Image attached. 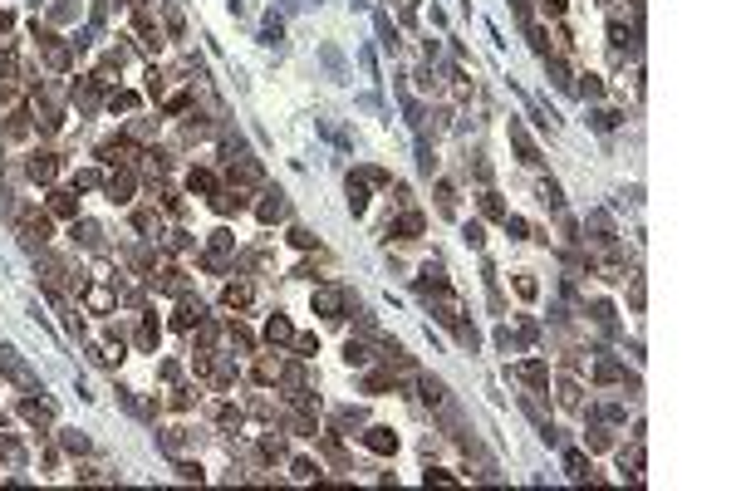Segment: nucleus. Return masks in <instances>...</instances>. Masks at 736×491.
<instances>
[{"label":"nucleus","mask_w":736,"mask_h":491,"mask_svg":"<svg viewBox=\"0 0 736 491\" xmlns=\"http://www.w3.org/2000/svg\"><path fill=\"white\" fill-rule=\"evenodd\" d=\"M580 79H584V84H580V93H584V98H599V93H604L599 74H580Z\"/></svg>","instance_id":"nucleus-39"},{"label":"nucleus","mask_w":736,"mask_h":491,"mask_svg":"<svg viewBox=\"0 0 736 491\" xmlns=\"http://www.w3.org/2000/svg\"><path fill=\"white\" fill-rule=\"evenodd\" d=\"M20 418H25L30 427H49V422H54V403H49V398H25V403H20Z\"/></svg>","instance_id":"nucleus-5"},{"label":"nucleus","mask_w":736,"mask_h":491,"mask_svg":"<svg viewBox=\"0 0 736 491\" xmlns=\"http://www.w3.org/2000/svg\"><path fill=\"white\" fill-rule=\"evenodd\" d=\"M559 403H564V408H580V384H575V378H559Z\"/></svg>","instance_id":"nucleus-32"},{"label":"nucleus","mask_w":736,"mask_h":491,"mask_svg":"<svg viewBox=\"0 0 736 491\" xmlns=\"http://www.w3.org/2000/svg\"><path fill=\"white\" fill-rule=\"evenodd\" d=\"M437 211H442V216L457 211V187H451V182H437Z\"/></svg>","instance_id":"nucleus-23"},{"label":"nucleus","mask_w":736,"mask_h":491,"mask_svg":"<svg viewBox=\"0 0 736 491\" xmlns=\"http://www.w3.org/2000/svg\"><path fill=\"white\" fill-rule=\"evenodd\" d=\"M290 344H295V349L305 354V359H309V354H319V339H314V334H295Z\"/></svg>","instance_id":"nucleus-40"},{"label":"nucleus","mask_w":736,"mask_h":491,"mask_svg":"<svg viewBox=\"0 0 736 491\" xmlns=\"http://www.w3.org/2000/svg\"><path fill=\"white\" fill-rule=\"evenodd\" d=\"M216 422L221 427H241V408L236 403H216Z\"/></svg>","instance_id":"nucleus-29"},{"label":"nucleus","mask_w":736,"mask_h":491,"mask_svg":"<svg viewBox=\"0 0 736 491\" xmlns=\"http://www.w3.org/2000/svg\"><path fill=\"white\" fill-rule=\"evenodd\" d=\"M98 157L108 162V168H118V162H123V168H133V157H138V148H133L128 138H113V143H103V148H98Z\"/></svg>","instance_id":"nucleus-4"},{"label":"nucleus","mask_w":736,"mask_h":491,"mask_svg":"<svg viewBox=\"0 0 736 491\" xmlns=\"http://www.w3.org/2000/svg\"><path fill=\"white\" fill-rule=\"evenodd\" d=\"M505 231H511V236H521V241H526V236H530V226H526V222H521V216H505Z\"/></svg>","instance_id":"nucleus-44"},{"label":"nucleus","mask_w":736,"mask_h":491,"mask_svg":"<svg viewBox=\"0 0 736 491\" xmlns=\"http://www.w3.org/2000/svg\"><path fill=\"white\" fill-rule=\"evenodd\" d=\"M314 310L324 319H339V310H344V290H339V285H319L314 290Z\"/></svg>","instance_id":"nucleus-6"},{"label":"nucleus","mask_w":736,"mask_h":491,"mask_svg":"<svg viewBox=\"0 0 736 491\" xmlns=\"http://www.w3.org/2000/svg\"><path fill=\"white\" fill-rule=\"evenodd\" d=\"M30 182H54V172H60V157L54 152H30Z\"/></svg>","instance_id":"nucleus-8"},{"label":"nucleus","mask_w":736,"mask_h":491,"mask_svg":"<svg viewBox=\"0 0 736 491\" xmlns=\"http://www.w3.org/2000/svg\"><path fill=\"white\" fill-rule=\"evenodd\" d=\"M103 192H108V202H118V206H123V202H133V172H128V168H123V172H113V177L103 182Z\"/></svg>","instance_id":"nucleus-10"},{"label":"nucleus","mask_w":736,"mask_h":491,"mask_svg":"<svg viewBox=\"0 0 736 491\" xmlns=\"http://www.w3.org/2000/svg\"><path fill=\"white\" fill-rule=\"evenodd\" d=\"M363 443H368L378 457H388V452H398V432H393V427H368Z\"/></svg>","instance_id":"nucleus-12"},{"label":"nucleus","mask_w":736,"mask_h":491,"mask_svg":"<svg viewBox=\"0 0 736 491\" xmlns=\"http://www.w3.org/2000/svg\"><path fill=\"white\" fill-rule=\"evenodd\" d=\"M418 389H422V403H432V408H442V403H447V389H442V378H432V373H427Z\"/></svg>","instance_id":"nucleus-19"},{"label":"nucleus","mask_w":736,"mask_h":491,"mask_svg":"<svg viewBox=\"0 0 736 491\" xmlns=\"http://www.w3.org/2000/svg\"><path fill=\"white\" fill-rule=\"evenodd\" d=\"M545 10H550V15H564V0H545Z\"/></svg>","instance_id":"nucleus-48"},{"label":"nucleus","mask_w":736,"mask_h":491,"mask_svg":"<svg viewBox=\"0 0 736 491\" xmlns=\"http://www.w3.org/2000/svg\"><path fill=\"white\" fill-rule=\"evenodd\" d=\"M231 246H236V236H231V231H211V251H216V256H226Z\"/></svg>","instance_id":"nucleus-38"},{"label":"nucleus","mask_w":736,"mask_h":491,"mask_svg":"<svg viewBox=\"0 0 736 491\" xmlns=\"http://www.w3.org/2000/svg\"><path fill=\"white\" fill-rule=\"evenodd\" d=\"M584 443H589V452H604V447H609L613 438H609V427H599V422H594V427L584 432Z\"/></svg>","instance_id":"nucleus-30"},{"label":"nucleus","mask_w":736,"mask_h":491,"mask_svg":"<svg viewBox=\"0 0 736 491\" xmlns=\"http://www.w3.org/2000/svg\"><path fill=\"white\" fill-rule=\"evenodd\" d=\"M157 280V290H167V295H187V270L182 265H162V276H152Z\"/></svg>","instance_id":"nucleus-11"},{"label":"nucleus","mask_w":736,"mask_h":491,"mask_svg":"<svg viewBox=\"0 0 736 491\" xmlns=\"http://www.w3.org/2000/svg\"><path fill=\"white\" fill-rule=\"evenodd\" d=\"M564 472H570L575 481H584L594 467H589V457H584V452H564Z\"/></svg>","instance_id":"nucleus-22"},{"label":"nucleus","mask_w":736,"mask_h":491,"mask_svg":"<svg viewBox=\"0 0 736 491\" xmlns=\"http://www.w3.org/2000/svg\"><path fill=\"white\" fill-rule=\"evenodd\" d=\"M0 373H6L15 389H25V393H35V389H39V378L30 373V364H25V359H20L10 344H0Z\"/></svg>","instance_id":"nucleus-2"},{"label":"nucleus","mask_w":736,"mask_h":491,"mask_svg":"<svg viewBox=\"0 0 736 491\" xmlns=\"http://www.w3.org/2000/svg\"><path fill=\"white\" fill-rule=\"evenodd\" d=\"M516 373L526 378V384H530V389H540V393L550 389V368H545L540 359H526V364H516Z\"/></svg>","instance_id":"nucleus-13"},{"label":"nucleus","mask_w":736,"mask_h":491,"mask_svg":"<svg viewBox=\"0 0 736 491\" xmlns=\"http://www.w3.org/2000/svg\"><path fill=\"white\" fill-rule=\"evenodd\" d=\"M432 310H437V319H442V324H462V300L447 290V280H442V285H432Z\"/></svg>","instance_id":"nucleus-3"},{"label":"nucleus","mask_w":736,"mask_h":491,"mask_svg":"<svg viewBox=\"0 0 736 491\" xmlns=\"http://www.w3.org/2000/svg\"><path fill=\"white\" fill-rule=\"evenodd\" d=\"M265 339H270V344H290V339H295V324H290L285 314H270V324H265Z\"/></svg>","instance_id":"nucleus-15"},{"label":"nucleus","mask_w":736,"mask_h":491,"mask_svg":"<svg viewBox=\"0 0 736 491\" xmlns=\"http://www.w3.org/2000/svg\"><path fill=\"white\" fill-rule=\"evenodd\" d=\"M84 305L93 314H113V310H118V295H113L108 285H84Z\"/></svg>","instance_id":"nucleus-7"},{"label":"nucleus","mask_w":736,"mask_h":491,"mask_svg":"<svg viewBox=\"0 0 736 491\" xmlns=\"http://www.w3.org/2000/svg\"><path fill=\"white\" fill-rule=\"evenodd\" d=\"M314 472H319L314 462H305V457H295V476H314Z\"/></svg>","instance_id":"nucleus-47"},{"label":"nucleus","mask_w":736,"mask_h":491,"mask_svg":"<svg viewBox=\"0 0 736 491\" xmlns=\"http://www.w3.org/2000/svg\"><path fill=\"white\" fill-rule=\"evenodd\" d=\"M108 108H113V114H133V108H138V93H128V89L108 93Z\"/></svg>","instance_id":"nucleus-25"},{"label":"nucleus","mask_w":736,"mask_h":491,"mask_svg":"<svg viewBox=\"0 0 736 491\" xmlns=\"http://www.w3.org/2000/svg\"><path fill=\"white\" fill-rule=\"evenodd\" d=\"M363 389H368V393H383V389H393V373H383V368H378V373H368V378H363Z\"/></svg>","instance_id":"nucleus-36"},{"label":"nucleus","mask_w":736,"mask_h":491,"mask_svg":"<svg viewBox=\"0 0 736 491\" xmlns=\"http://www.w3.org/2000/svg\"><path fill=\"white\" fill-rule=\"evenodd\" d=\"M177 476H182V481H201V476H206V472H201V467H197V462H177Z\"/></svg>","instance_id":"nucleus-43"},{"label":"nucleus","mask_w":736,"mask_h":491,"mask_svg":"<svg viewBox=\"0 0 736 491\" xmlns=\"http://www.w3.org/2000/svg\"><path fill=\"white\" fill-rule=\"evenodd\" d=\"M432 481H442V486H447V481H457V472H442V467H432V472H427V486H432Z\"/></svg>","instance_id":"nucleus-46"},{"label":"nucleus","mask_w":736,"mask_h":491,"mask_svg":"<svg viewBox=\"0 0 736 491\" xmlns=\"http://www.w3.org/2000/svg\"><path fill=\"white\" fill-rule=\"evenodd\" d=\"M10 25H15V20H10V15H6V10H0V35H6V30H10Z\"/></svg>","instance_id":"nucleus-49"},{"label":"nucleus","mask_w":736,"mask_h":491,"mask_svg":"<svg viewBox=\"0 0 736 491\" xmlns=\"http://www.w3.org/2000/svg\"><path fill=\"white\" fill-rule=\"evenodd\" d=\"M226 305H231V310H241V305H251V285L246 280H231V285H226V295H221Z\"/></svg>","instance_id":"nucleus-21"},{"label":"nucleus","mask_w":736,"mask_h":491,"mask_svg":"<svg viewBox=\"0 0 736 491\" xmlns=\"http://www.w3.org/2000/svg\"><path fill=\"white\" fill-rule=\"evenodd\" d=\"M187 187H192V192H206V197H211V192H216V177H211L206 168H192V177H187Z\"/></svg>","instance_id":"nucleus-26"},{"label":"nucleus","mask_w":736,"mask_h":491,"mask_svg":"<svg viewBox=\"0 0 736 491\" xmlns=\"http://www.w3.org/2000/svg\"><path fill=\"white\" fill-rule=\"evenodd\" d=\"M133 226H138V231H157V211H152V206H138V211H133Z\"/></svg>","instance_id":"nucleus-34"},{"label":"nucleus","mask_w":736,"mask_h":491,"mask_svg":"<svg viewBox=\"0 0 736 491\" xmlns=\"http://www.w3.org/2000/svg\"><path fill=\"white\" fill-rule=\"evenodd\" d=\"M201 314H206V310H201V305H192V300H182V310H177V314H172V330H192V324H197V319H201Z\"/></svg>","instance_id":"nucleus-18"},{"label":"nucleus","mask_w":736,"mask_h":491,"mask_svg":"<svg viewBox=\"0 0 736 491\" xmlns=\"http://www.w3.org/2000/svg\"><path fill=\"white\" fill-rule=\"evenodd\" d=\"M49 216H64V222H74V216H79L74 192H49Z\"/></svg>","instance_id":"nucleus-14"},{"label":"nucleus","mask_w":736,"mask_h":491,"mask_svg":"<svg viewBox=\"0 0 736 491\" xmlns=\"http://www.w3.org/2000/svg\"><path fill=\"white\" fill-rule=\"evenodd\" d=\"M260 457H270V462H280V457H285V443H280V438H275V432H270V438H260Z\"/></svg>","instance_id":"nucleus-35"},{"label":"nucleus","mask_w":736,"mask_h":491,"mask_svg":"<svg viewBox=\"0 0 736 491\" xmlns=\"http://www.w3.org/2000/svg\"><path fill=\"white\" fill-rule=\"evenodd\" d=\"M226 334H231V344H236L241 354H251V349H255V339H251V330H246V324H231Z\"/></svg>","instance_id":"nucleus-31"},{"label":"nucleus","mask_w":736,"mask_h":491,"mask_svg":"<svg viewBox=\"0 0 736 491\" xmlns=\"http://www.w3.org/2000/svg\"><path fill=\"white\" fill-rule=\"evenodd\" d=\"M157 334H162V330H157V314H143L138 334H133V339H138V349H157Z\"/></svg>","instance_id":"nucleus-17"},{"label":"nucleus","mask_w":736,"mask_h":491,"mask_svg":"<svg viewBox=\"0 0 736 491\" xmlns=\"http://www.w3.org/2000/svg\"><path fill=\"white\" fill-rule=\"evenodd\" d=\"M344 359H349V364H359V368H363V364H368V349H363V344H354V339H349V344H344Z\"/></svg>","instance_id":"nucleus-41"},{"label":"nucleus","mask_w":736,"mask_h":491,"mask_svg":"<svg viewBox=\"0 0 736 491\" xmlns=\"http://www.w3.org/2000/svg\"><path fill=\"white\" fill-rule=\"evenodd\" d=\"M535 192H540V202H545V206H555V211L564 206V197H559V182H550V177H545V182H540Z\"/></svg>","instance_id":"nucleus-28"},{"label":"nucleus","mask_w":736,"mask_h":491,"mask_svg":"<svg viewBox=\"0 0 736 491\" xmlns=\"http://www.w3.org/2000/svg\"><path fill=\"white\" fill-rule=\"evenodd\" d=\"M511 143H516V152H521L526 168H535V162H540V148L530 143V133H526V123H521V118H511Z\"/></svg>","instance_id":"nucleus-9"},{"label":"nucleus","mask_w":736,"mask_h":491,"mask_svg":"<svg viewBox=\"0 0 736 491\" xmlns=\"http://www.w3.org/2000/svg\"><path fill=\"white\" fill-rule=\"evenodd\" d=\"M594 378H599V384H618V378H624V368H618V359L604 354V359L594 364Z\"/></svg>","instance_id":"nucleus-20"},{"label":"nucleus","mask_w":736,"mask_h":491,"mask_svg":"<svg viewBox=\"0 0 736 491\" xmlns=\"http://www.w3.org/2000/svg\"><path fill=\"white\" fill-rule=\"evenodd\" d=\"M74 241H84L89 251H98V246H103V226H98V222H79V216H74Z\"/></svg>","instance_id":"nucleus-16"},{"label":"nucleus","mask_w":736,"mask_h":491,"mask_svg":"<svg viewBox=\"0 0 736 491\" xmlns=\"http://www.w3.org/2000/svg\"><path fill=\"white\" fill-rule=\"evenodd\" d=\"M516 295H521V300H535V295H540L535 276H516Z\"/></svg>","instance_id":"nucleus-37"},{"label":"nucleus","mask_w":736,"mask_h":491,"mask_svg":"<svg viewBox=\"0 0 736 491\" xmlns=\"http://www.w3.org/2000/svg\"><path fill=\"white\" fill-rule=\"evenodd\" d=\"M290 241H295V246H300V251H314V246H319V241H314V236H309V231H305V226H295V231H290Z\"/></svg>","instance_id":"nucleus-42"},{"label":"nucleus","mask_w":736,"mask_h":491,"mask_svg":"<svg viewBox=\"0 0 736 491\" xmlns=\"http://www.w3.org/2000/svg\"><path fill=\"white\" fill-rule=\"evenodd\" d=\"M349 206H354V216L368 206V182H359V177H349Z\"/></svg>","instance_id":"nucleus-27"},{"label":"nucleus","mask_w":736,"mask_h":491,"mask_svg":"<svg viewBox=\"0 0 736 491\" xmlns=\"http://www.w3.org/2000/svg\"><path fill=\"white\" fill-rule=\"evenodd\" d=\"M49 236H54V226H49V216L44 211H20V246L25 251H44L49 246Z\"/></svg>","instance_id":"nucleus-1"},{"label":"nucleus","mask_w":736,"mask_h":491,"mask_svg":"<svg viewBox=\"0 0 736 491\" xmlns=\"http://www.w3.org/2000/svg\"><path fill=\"white\" fill-rule=\"evenodd\" d=\"M481 216H486V222H505V206H501L496 192H481Z\"/></svg>","instance_id":"nucleus-24"},{"label":"nucleus","mask_w":736,"mask_h":491,"mask_svg":"<svg viewBox=\"0 0 736 491\" xmlns=\"http://www.w3.org/2000/svg\"><path fill=\"white\" fill-rule=\"evenodd\" d=\"M285 216V202H280V192L270 197V202H260V222H280Z\"/></svg>","instance_id":"nucleus-33"},{"label":"nucleus","mask_w":736,"mask_h":491,"mask_svg":"<svg viewBox=\"0 0 736 491\" xmlns=\"http://www.w3.org/2000/svg\"><path fill=\"white\" fill-rule=\"evenodd\" d=\"M64 447H69V452H89V438H79V432H64Z\"/></svg>","instance_id":"nucleus-45"}]
</instances>
